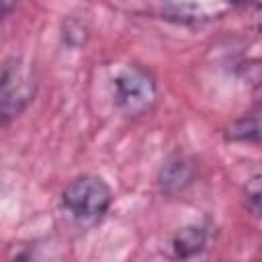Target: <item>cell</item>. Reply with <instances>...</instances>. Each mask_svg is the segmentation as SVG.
<instances>
[{
  "label": "cell",
  "mask_w": 262,
  "mask_h": 262,
  "mask_svg": "<svg viewBox=\"0 0 262 262\" xmlns=\"http://www.w3.org/2000/svg\"><path fill=\"white\" fill-rule=\"evenodd\" d=\"M194 178V168L184 156H172L160 172V188L164 192H178Z\"/></svg>",
  "instance_id": "obj_5"
},
{
  "label": "cell",
  "mask_w": 262,
  "mask_h": 262,
  "mask_svg": "<svg viewBox=\"0 0 262 262\" xmlns=\"http://www.w3.org/2000/svg\"><path fill=\"white\" fill-rule=\"evenodd\" d=\"M113 201L111 186L94 174L74 178L61 192V207L78 221H94L102 217Z\"/></svg>",
  "instance_id": "obj_1"
},
{
  "label": "cell",
  "mask_w": 262,
  "mask_h": 262,
  "mask_svg": "<svg viewBox=\"0 0 262 262\" xmlns=\"http://www.w3.org/2000/svg\"><path fill=\"white\" fill-rule=\"evenodd\" d=\"M209 237H211L209 225L205 223L186 225L172 237V252L176 258H192L207 248Z\"/></svg>",
  "instance_id": "obj_4"
},
{
  "label": "cell",
  "mask_w": 262,
  "mask_h": 262,
  "mask_svg": "<svg viewBox=\"0 0 262 262\" xmlns=\"http://www.w3.org/2000/svg\"><path fill=\"white\" fill-rule=\"evenodd\" d=\"M256 16H258V18L262 20V0H260V2L256 4Z\"/></svg>",
  "instance_id": "obj_7"
},
{
  "label": "cell",
  "mask_w": 262,
  "mask_h": 262,
  "mask_svg": "<svg viewBox=\"0 0 262 262\" xmlns=\"http://www.w3.org/2000/svg\"><path fill=\"white\" fill-rule=\"evenodd\" d=\"M33 96H35V78L29 63H25L18 57L6 59L0 80V108L4 123L18 117L33 100Z\"/></svg>",
  "instance_id": "obj_3"
},
{
  "label": "cell",
  "mask_w": 262,
  "mask_h": 262,
  "mask_svg": "<svg viewBox=\"0 0 262 262\" xmlns=\"http://www.w3.org/2000/svg\"><path fill=\"white\" fill-rule=\"evenodd\" d=\"M156 94L158 90L154 76L139 66H127L119 70V74L113 80L115 104L127 117L145 115L154 106Z\"/></svg>",
  "instance_id": "obj_2"
},
{
  "label": "cell",
  "mask_w": 262,
  "mask_h": 262,
  "mask_svg": "<svg viewBox=\"0 0 262 262\" xmlns=\"http://www.w3.org/2000/svg\"><path fill=\"white\" fill-rule=\"evenodd\" d=\"M246 203H248V209L258 219H262V174L254 176L248 182V186H246Z\"/></svg>",
  "instance_id": "obj_6"
},
{
  "label": "cell",
  "mask_w": 262,
  "mask_h": 262,
  "mask_svg": "<svg viewBox=\"0 0 262 262\" xmlns=\"http://www.w3.org/2000/svg\"><path fill=\"white\" fill-rule=\"evenodd\" d=\"M231 2H242V0H231Z\"/></svg>",
  "instance_id": "obj_8"
}]
</instances>
